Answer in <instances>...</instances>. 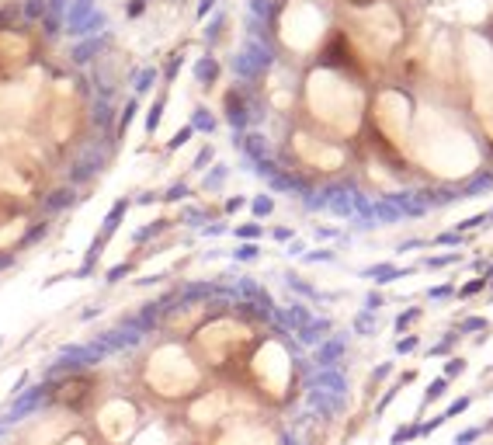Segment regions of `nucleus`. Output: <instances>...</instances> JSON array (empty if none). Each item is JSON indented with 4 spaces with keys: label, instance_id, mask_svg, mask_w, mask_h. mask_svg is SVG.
<instances>
[{
    "label": "nucleus",
    "instance_id": "1",
    "mask_svg": "<svg viewBox=\"0 0 493 445\" xmlns=\"http://www.w3.org/2000/svg\"><path fill=\"white\" fill-rule=\"evenodd\" d=\"M344 351H348V338H327V341H320V348H316V355H313V362H316V369H337V362L344 358Z\"/></svg>",
    "mask_w": 493,
    "mask_h": 445
},
{
    "label": "nucleus",
    "instance_id": "2",
    "mask_svg": "<svg viewBox=\"0 0 493 445\" xmlns=\"http://www.w3.org/2000/svg\"><path fill=\"white\" fill-rule=\"evenodd\" d=\"M413 379H417V369H406L403 376H396V383H393V386H389V390H386V393L379 396V403H375V421H379V417L386 414V407H389V403L396 400V393H400V390H406V386H410Z\"/></svg>",
    "mask_w": 493,
    "mask_h": 445
},
{
    "label": "nucleus",
    "instance_id": "3",
    "mask_svg": "<svg viewBox=\"0 0 493 445\" xmlns=\"http://www.w3.org/2000/svg\"><path fill=\"white\" fill-rule=\"evenodd\" d=\"M417 268H396V265H372V268H365V279H372V282H379V286H386V282H396V279H403V275H413Z\"/></svg>",
    "mask_w": 493,
    "mask_h": 445
},
{
    "label": "nucleus",
    "instance_id": "4",
    "mask_svg": "<svg viewBox=\"0 0 493 445\" xmlns=\"http://www.w3.org/2000/svg\"><path fill=\"white\" fill-rule=\"evenodd\" d=\"M417 438H420V421H406V424H396V431L389 435V445H406Z\"/></svg>",
    "mask_w": 493,
    "mask_h": 445
},
{
    "label": "nucleus",
    "instance_id": "5",
    "mask_svg": "<svg viewBox=\"0 0 493 445\" xmlns=\"http://www.w3.org/2000/svg\"><path fill=\"white\" fill-rule=\"evenodd\" d=\"M445 393H448V379H445V376L431 379V383L424 386V400H420V410H424V407H431V403H438Z\"/></svg>",
    "mask_w": 493,
    "mask_h": 445
},
{
    "label": "nucleus",
    "instance_id": "6",
    "mask_svg": "<svg viewBox=\"0 0 493 445\" xmlns=\"http://www.w3.org/2000/svg\"><path fill=\"white\" fill-rule=\"evenodd\" d=\"M490 188H493V174H476L465 188H458V198H476V195H483Z\"/></svg>",
    "mask_w": 493,
    "mask_h": 445
},
{
    "label": "nucleus",
    "instance_id": "7",
    "mask_svg": "<svg viewBox=\"0 0 493 445\" xmlns=\"http://www.w3.org/2000/svg\"><path fill=\"white\" fill-rule=\"evenodd\" d=\"M479 438H483V424H469V428L451 435V445H476Z\"/></svg>",
    "mask_w": 493,
    "mask_h": 445
},
{
    "label": "nucleus",
    "instance_id": "8",
    "mask_svg": "<svg viewBox=\"0 0 493 445\" xmlns=\"http://www.w3.org/2000/svg\"><path fill=\"white\" fill-rule=\"evenodd\" d=\"M355 331H358V334H375V331H379V317H375L372 310H361V313L355 317Z\"/></svg>",
    "mask_w": 493,
    "mask_h": 445
},
{
    "label": "nucleus",
    "instance_id": "9",
    "mask_svg": "<svg viewBox=\"0 0 493 445\" xmlns=\"http://www.w3.org/2000/svg\"><path fill=\"white\" fill-rule=\"evenodd\" d=\"M469 407H472V393H462V396H455V400H451V403H448V407H445L441 414H445V421H451V417L465 414Z\"/></svg>",
    "mask_w": 493,
    "mask_h": 445
},
{
    "label": "nucleus",
    "instance_id": "10",
    "mask_svg": "<svg viewBox=\"0 0 493 445\" xmlns=\"http://www.w3.org/2000/svg\"><path fill=\"white\" fill-rule=\"evenodd\" d=\"M465 369H469V362H465L462 355H451V358H445V372H441V376L451 383V379H455V376H462Z\"/></svg>",
    "mask_w": 493,
    "mask_h": 445
},
{
    "label": "nucleus",
    "instance_id": "11",
    "mask_svg": "<svg viewBox=\"0 0 493 445\" xmlns=\"http://www.w3.org/2000/svg\"><path fill=\"white\" fill-rule=\"evenodd\" d=\"M483 331H486V317H465L455 334L462 338V334H483Z\"/></svg>",
    "mask_w": 493,
    "mask_h": 445
},
{
    "label": "nucleus",
    "instance_id": "12",
    "mask_svg": "<svg viewBox=\"0 0 493 445\" xmlns=\"http://www.w3.org/2000/svg\"><path fill=\"white\" fill-rule=\"evenodd\" d=\"M215 73H219V67H215V60H201V63L195 67V77H198L201 84H212V80H215Z\"/></svg>",
    "mask_w": 493,
    "mask_h": 445
},
{
    "label": "nucleus",
    "instance_id": "13",
    "mask_svg": "<svg viewBox=\"0 0 493 445\" xmlns=\"http://www.w3.org/2000/svg\"><path fill=\"white\" fill-rule=\"evenodd\" d=\"M191 129H195V132H212V129H215V119H212L205 108H198L195 119H191Z\"/></svg>",
    "mask_w": 493,
    "mask_h": 445
},
{
    "label": "nucleus",
    "instance_id": "14",
    "mask_svg": "<svg viewBox=\"0 0 493 445\" xmlns=\"http://www.w3.org/2000/svg\"><path fill=\"white\" fill-rule=\"evenodd\" d=\"M455 261H462L458 251H451V254H434V258H424V268H445V265H455Z\"/></svg>",
    "mask_w": 493,
    "mask_h": 445
},
{
    "label": "nucleus",
    "instance_id": "15",
    "mask_svg": "<svg viewBox=\"0 0 493 445\" xmlns=\"http://www.w3.org/2000/svg\"><path fill=\"white\" fill-rule=\"evenodd\" d=\"M420 317V306H410V310H403L400 317H396V334H403V331H410V324Z\"/></svg>",
    "mask_w": 493,
    "mask_h": 445
},
{
    "label": "nucleus",
    "instance_id": "16",
    "mask_svg": "<svg viewBox=\"0 0 493 445\" xmlns=\"http://www.w3.org/2000/svg\"><path fill=\"white\" fill-rule=\"evenodd\" d=\"M386 376H393V362H379V365L372 369V383H368V393H372L379 383H386Z\"/></svg>",
    "mask_w": 493,
    "mask_h": 445
},
{
    "label": "nucleus",
    "instance_id": "17",
    "mask_svg": "<svg viewBox=\"0 0 493 445\" xmlns=\"http://www.w3.org/2000/svg\"><path fill=\"white\" fill-rule=\"evenodd\" d=\"M251 209H254V216H268V212L275 209V202H271V195H258V198L251 202Z\"/></svg>",
    "mask_w": 493,
    "mask_h": 445
},
{
    "label": "nucleus",
    "instance_id": "18",
    "mask_svg": "<svg viewBox=\"0 0 493 445\" xmlns=\"http://www.w3.org/2000/svg\"><path fill=\"white\" fill-rule=\"evenodd\" d=\"M479 289H486V279H472V282H465L462 289H455V296L458 299H469L472 293H479Z\"/></svg>",
    "mask_w": 493,
    "mask_h": 445
},
{
    "label": "nucleus",
    "instance_id": "19",
    "mask_svg": "<svg viewBox=\"0 0 493 445\" xmlns=\"http://www.w3.org/2000/svg\"><path fill=\"white\" fill-rule=\"evenodd\" d=\"M434 244H438V247H458V244H462V234H458V230H451V234H438V237H434Z\"/></svg>",
    "mask_w": 493,
    "mask_h": 445
},
{
    "label": "nucleus",
    "instance_id": "20",
    "mask_svg": "<svg viewBox=\"0 0 493 445\" xmlns=\"http://www.w3.org/2000/svg\"><path fill=\"white\" fill-rule=\"evenodd\" d=\"M417 344H420V338H417V334H406V338H400V341H396V355H410Z\"/></svg>",
    "mask_w": 493,
    "mask_h": 445
},
{
    "label": "nucleus",
    "instance_id": "21",
    "mask_svg": "<svg viewBox=\"0 0 493 445\" xmlns=\"http://www.w3.org/2000/svg\"><path fill=\"white\" fill-rule=\"evenodd\" d=\"M458 334H448L445 341H438V344H431V351H424V355H431V358H441V355H448V348H451V341H455Z\"/></svg>",
    "mask_w": 493,
    "mask_h": 445
},
{
    "label": "nucleus",
    "instance_id": "22",
    "mask_svg": "<svg viewBox=\"0 0 493 445\" xmlns=\"http://www.w3.org/2000/svg\"><path fill=\"white\" fill-rule=\"evenodd\" d=\"M441 424H445V414H434L431 421H420V438H427V435H431V431H438Z\"/></svg>",
    "mask_w": 493,
    "mask_h": 445
},
{
    "label": "nucleus",
    "instance_id": "23",
    "mask_svg": "<svg viewBox=\"0 0 493 445\" xmlns=\"http://www.w3.org/2000/svg\"><path fill=\"white\" fill-rule=\"evenodd\" d=\"M451 293H455V286H448V282H445V286H431V289H427V299H448Z\"/></svg>",
    "mask_w": 493,
    "mask_h": 445
},
{
    "label": "nucleus",
    "instance_id": "24",
    "mask_svg": "<svg viewBox=\"0 0 493 445\" xmlns=\"http://www.w3.org/2000/svg\"><path fill=\"white\" fill-rule=\"evenodd\" d=\"M191 132H195V129H191V125H184V129H181V132H177V136L170 139V150H177V146H184V143L191 139Z\"/></svg>",
    "mask_w": 493,
    "mask_h": 445
},
{
    "label": "nucleus",
    "instance_id": "25",
    "mask_svg": "<svg viewBox=\"0 0 493 445\" xmlns=\"http://www.w3.org/2000/svg\"><path fill=\"white\" fill-rule=\"evenodd\" d=\"M236 258H240V261H254V258H258V247H254V244H243V247L236 251Z\"/></svg>",
    "mask_w": 493,
    "mask_h": 445
},
{
    "label": "nucleus",
    "instance_id": "26",
    "mask_svg": "<svg viewBox=\"0 0 493 445\" xmlns=\"http://www.w3.org/2000/svg\"><path fill=\"white\" fill-rule=\"evenodd\" d=\"M236 237H261V227L251 222V227H236Z\"/></svg>",
    "mask_w": 493,
    "mask_h": 445
},
{
    "label": "nucleus",
    "instance_id": "27",
    "mask_svg": "<svg viewBox=\"0 0 493 445\" xmlns=\"http://www.w3.org/2000/svg\"><path fill=\"white\" fill-rule=\"evenodd\" d=\"M334 254L330 251H313V254H306V261H330Z\"/></svg>",
    "mask_w": 493,
    "mask_h": 445
},
{
    "label": "nucleus",
    "instance_id": "28",
    "mask_svg": "<svg viewBox=\"0 0 493 445\" xmlns=\"http://www.w3.org/2000/svg\"><path fill=\"white\" fill-rule=\"evenodd\" d=\"M483 431H486V435L493 431V417H490V421H483Z\"/></svg>",
    "mask_w": 493,
    "mask_h": 445
},
{
    "label": "nucleus",
    "instance_id": "29",
    "mask_svg": "<svg viewBox=\"0 0 493 445\" xmlns=\"http://www.w3.org/2000/svg\"><path fill=\"white\" fill-rule=\"evenodd\" d=\"M486 282H490V289H493V268H486V275H483Z\"/></svg>",
    "mask_w": 493,
    "mask_h": 445
}]
</instances>
